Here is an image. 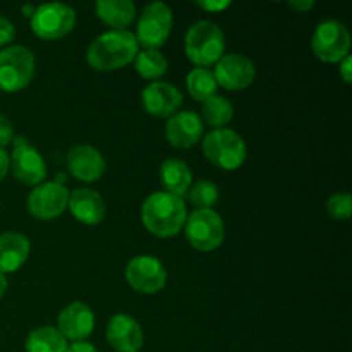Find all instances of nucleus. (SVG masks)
Returning a JSON list of instances; mask_svg holds the SVG:
<instances>
[{
	"instance_id": "nucleus-3",
	"label": "nucleus",
	"mask_w": 352,
	"mask_h": 352,
	"mask_svg": "<svg viewBox=\"0 0 352 352\" xmlns=\"http://www.w3.org/2000/svg\"><path fill=\"white\" fill-rule=\"evenodd\" d=\"M184 50L196 67L208 69L226 54V34L213 21H196L186 33Z\"/></svg>"
},
{
	"instance_id": "nucleus-31",
	"label": "nucleus",
	"mask_w": 352,
	"mask_h": 352,
	"mask_svg": "<svg viewBox=\"0 0 352 352\" xmlns=\"http://www.w3.org/2000/svg\"><path fill=\"white\" fill-rule=\"evenodd\" d=\"M339 72H340V76H342L344 82H346V85H351V81H352V58H351V55H347L346 58H342V60L339 62Z\"/></svg>"
},
{
	"instance_id": "nucleus-27",
	"label": "nucleus",
	"mask_w": 352,
	"mask_h": 352,
	"mask_svg": "<svg viewBox=\"0 0 352 352\" xmlns=\"http://www.w3.org/2000/svg\"><path fill=\"white\" fill-rule=\"evenodd\" d=\"M188 195L189 201L196 206V210H212V206H215L220 199V189L213 182L201 179L191 184Z\"/></svg>"
},
{
	"instance_id": "nucleus-24",
	"label": "nucleus",
	"mask_w": 352,
	"mask_h": 352,
	"mask_svg": "<svg viewBox=\"0 0 352 352\" xmlns=\"http://www.w3.org/2000/svg\"><path fill=\"white\" fill-rule=\"evenodd\" d=\"M186 86H188V93L192 96V100L201 103L215 96L217 89H219L215 74L212 69L206 67L191 69L186 76Z\"/></svg>"
},
{
	"instance_id": "nucleus-21",
	"label": "nucleus",
	"mask_w": 352,
	"mask_h": 352,
	"mask_svg": "<svg viewBox=\"0 0 352 352\" xmlns=\"http://www.w3.org/2000/svg\"><path fill=\"white\" fill-rule=\"evenodd\" d=\"M160 181L165 192L184 198L192 184V172L186 162L179 158H168L160 165Z\"/></svg>"
},
{
	"instance_id": "nucleus-33",
	"label": "nucleus",
	"mask_w": 352,
	"mask_h": 352,
	"mask_svg": "<svg viewBox=\"0 0 352 352\" xmlns=\"http://www.w3.org/2000/svg\"><path fill=\"white\" fill-rule=\"evenodd\" d=\"M196 6L205 10H210V12H220V10L230 7V2L229 0H223V2H210L208 0V2H196Z\"/></svg>"
},
{
	"instance_id": "nucleus-16",
	"label": "nucleus",
	"mask_w": 352,
	"mask_h": 352,
	"mask_svg": "<svg viewBox=\"0 0 352 352\" xmlns=\"http://www.w3.org/2000/svg\"><path fill=\"white\" fill-rule=\"evenodd\" d=\"M67 168L76 179L82 182H96L107 170L105 157L91 144H76L69 150Z\"/></svg>"
},
{
	"instance_id": "nucleus-18",
	"label": "nucleus",
	"mask_w": 352,
	"mask_h": 352,
	"mask_svg": "<svg viewBox=\"0 0 352 352\" xmlns=\"http://www.w3.org/2000/svg\"><path fill=\"white\" fill-rule=\"evenodd\" d=\"M201 116L192 110H181L168 117L165 124V138L175 148H191L199 143L203 136Z\"/></svg>"
},
{
	"instance_id": "nucleus-7",
	"label": "nucleus",
	"mask_w": 352,
	"mask_h": 352,
	"mask_svg": "<svg viewBox=\"0 0 352 352\" xmlns=\"http://www.w3.org/2000/svg\"><path fill=\"white\" fill-rule=\"evenodd\" d=\"M30 23L31 31L41 40H58L74 30L76 10L67 3H41L31 16Z\"/></svg>"
},
{
	"instance_id": "nucleus-4",
	"label": "nucleus",
	"mask_w": 352,
	"mask_h": 352,
	"mask_svg": "<svg viewBox=\"0 0 352 352\" xmlns=\"http://www.w3.org/2000/svg\"><path fill=\"white\" fill-rule=\"evenodd\" d=\"M203 153L222 170H237L246 162L248 146L243 136L229 127L213 129L203 138Z\"/></svg>"
},
{
	"instance_id": "nucleus-32",
	"label": "nucleus",
	"mask_w": 352,
	"mask_h": 352,
	"mask_svg": "<svg viewBox=\"0 0 352 352\" xmlns=\"http://www.w3.org/2000/svg\"><path fill=\"white\" fill-rule=\"evenodd\" d=\"M65 352H98L96 347L93 346L91 342L88 340H78V342H71L67 344V349Z\"/></svg>"
},
{
	"instance_id": "nucleus-34",
	"label": "nucleus",
	"mask_w": 352,
	"mask_h": 352,
	"mask_svg": "<svg viewBox=\"0 0 352 352\" xmlns=\"http://www.w3.org/2000/svg\"><path fill=\"white\" fill-rule=\"evenodd\" d=\"M289 7L298 12H306V10H311L315 7V0H291Z\"/></svg>"
},
{
	"instance_id": "nucleus-11",
	"label": "nucleus",
	"mask_w": 352,
	"mask_h": 352,
	"mask_svg": "<svg viewBox=\"0 0 352 352\" xmlns=\"http://www.w3.org/2000/svg\"><path fill=\"white\" fill-rule=\"evenodd\" d=\"M69 191L60 182H41L28 196V210L38 220H54L67 210Z\"/></svg>"
},
{
	"instance_id": "nucleus-29",
	"label": "nucleus",
	"mask_w": 352,
	"mask_h": 352,
	"mask_svg": "<svg viewBox=\"0 0 352 352\" xmlns=\"http://www.w3.org/2000/svg\"><path fill=\"white\" fill-rule=\"evenodd\" d=\"M14 38H16V28H14L12 21L0 16V47H10Z\"/></svg>"
},
{
	"instance_id": "nucleus-19",
	"label": "nucleus",
	"mask_w": 352,
	"mask_h": 352,
	"mask_svg": "<svg viewBox=\"0 0 352 352\" xmlns=\"http://www.w3.org/2000/svg\"><path fill=\"white\" fill-rule=\"evenodd\" d=\"M67 208L71 210L72 217L85 226H98L107 213L102 195L88 188L71 191Z\"/></svg>"
},
{
	"instance_id": "nucleus-10",
	"label": "nucleus",
	"mask_w": 352,
	"mask_h": 352,
	"mask_svg": "<svg viewBox=\"0 0 352 352\" xmlns=\"http://www.w3.org/2000/svg\"><path fill=\"white\" fill-rule=\"evenodd\" d=\"M126 280L141 294H157L167 284V268L157 256L138 254L126 267Z\"/></svg>"
},
{
	"instance_id": "nucleus-20",
	"label": "nucleus",
	"mask_w": 352,
	"mask_h": 352,
	"mask_svg": "<svg viewBox=\"0 0 352 352\" xmlns=\"http://www.w3.org/2000/svg\"><path fill=\"white\" fill-rule=\"evenodd\" d=\"M31 244L24 234L9 232L0 234V274L7 275L17 272L30 256Z\"/></svg>"
},
{
	"instance_id": "nucleus-26",
	"label": "nucleus",
	"mask_w": 352,
	"mask_h": 352,
	"mask_svg": "<svg viewBox=\"0 0 352 352\" xmlns=\"http://www.w3.org/2000/svg\"><path fill=\"white\" fill-rule=\"evenodd\" d=\"M201 116V120H205L213 129H222L234 119V105L226 96L215 95L203 102Z\"/></svg>"
},
{
	"instance_id": "nucleus-30",
	"label": "nucleus",
	"mask_w": 352,
	"mask_h": 352,
	"mask_svg": "<svg viewBox=\"0 0 352 352\" xmlns=\"http://www.w3.org/2000/svg\"><path fill=\"white\" fill-rule=\"evenodd\" d=\"M14 140V127L12 122L6 116L0 113V148H6L7 144L12 143Z\"/></svg>"
},
{
	"instance_id": "nucleus-9",
	"label": "nucleus",
	"mask_w": 352,
	"mask_h": 352,
	"mask_svg": "<svg viewBox=\"0 0 352 352\" xmlns=\"http://www.w3.org/2000/svg\"><path fill=\"white\" fill-rule=\"evenodd\" d=\"M311 48L316 57L329 64L346 58L351 50V33L344 23L325 19L316 26L311 36Z\"/></svg>"
},
{
	"instance_id": "nucleus-2",
	"label": "nucleus",
	"mask_w": 352,
	"mask_h": 352,
	"mask_svg": "<svg viewBox=\"0 0 352 352\" xmlns=\"http://www.w3.org/2000/svg\"><path fill=\"white\" fill-rule=\"evenodd\" d=\"M188 210L184 199L165 191L151 192L141 206V222L153 236L167 239L184 229Z\"/></svg>"
},
{
	"instance_id": "nucleus-12",
	"label": "nucleus",
	"mask_w": 352,
	"mask_h": 352,
	"mask_svg": "<svg viewBox=\"0 0 352 352\" xmlns=\"http://www.w3.org/2000/svg\"><path fill=\"white\" fill-rule=\"evenodd\" d=\"M217 82L222 88L230 91H239L251 86L256 79V65L250 57L243 54H223L222 58L215 64Z\"/></svg>"
},
{
	"instance_id": "nucleus-35",
	"label": "nucleus",
	"mask_w": 352,
	"mask_h": 352,
	"mask_svg": "<svg viewBox=\"0 0 352 352\" xmlns=\"http://www.w3.org/2000/svg\"><path fill=\"white\" fill-rule=\"evenodd\" d=\"M7 172H9V155L3 148H0V182L6 179Z\"/></svg>"
},
{
	"instance_id": "nucleus-15",
	"label": "nucleus",
	"mask_w": 352,
	"mask_h": 352,
	"mask_svg": "<svg viewBox=\"0 0 352 352\" xmlns=\"http://www.w3.org/2000/svg\"><path fill=\"white\" fill-rule=\"evenodd\" d=\"M184 96L174 85L153 81L141 91L143 109L153 117H172L182 107Z\"/></svg>"
},
{
	"instance_id": "nucleus-14",
	"label": "nucleus",
	"mask_w": 352,
	"mask_h": 352,
	"mask_svg": "<svg viewBox=\"0 0 352 352\" xmlns=\"http://www.w3.org/2000/svg\"><path fill=\"white\" fill-rule=\"evenodd\" d=\"M107 340L116 352H140L144 344V332L138 320L127 313H116L107 323Z\"/></svg>"
},
{
	"instance_id": "nucleus-25",
	"label": "nucleus",
	"mask_w": 352,
	"mask_h": 352,
	"mask_svg": "<svg viewBox=\"0 0 352 352\" xmlns=\"http://www.w3.org/2000/svg\"><path fill=\"white\" fill-rule=\"evenodd\" d=\"M134 67L143 79L158 81L167 72L168 62L160 50L143 48L138 52L136 58H134Z\"/></svg>"
},
{
	"instance_id": "nucleus-37",
	"label": "nucleus",
	"mask_w": 352,
	"mask_h": 352,
	"mask_svg": "<svg viewBox=\"0 0 352 352\" xmlns=\"http://www.w3.org/2000/svg\"><path fill=\"white\" fill-rule=\"evenodd\" d=\"M24 12V16H28L31 19V16L34 14V10H36V7L34 6H23V9H21Z\"/></svg>"
},
{
	"instance_id": "nucleus-8",
	"label": "nucleus",
	"mask_w": 352,
	"mask_h": 352,
	"mask_svg": "<svg viewBox=\"0 0 352 352\" xmlns=\"http://www.w3.org/2000/svg\"><path fill=\"white\" fill-rule=\"evenodd\" d=\"M172 26H174V14L170 7L164 2H151L141 12L134 36L144 48L158 50L170 36Z\"/></svg>"
},
{
	"instance_id": "nucleus-1",
	"label": "nucleus",
	"mask_w": 352,
	"mask_h": 352,
	"mask_svg": "<svg viewBox=\"0 0 352 352\" xmlns=\"http://www.w3.org/2000/svg\"><path fill=\"white\" fill-rule=\"evenodd\" d=\"M140 43L127 30H110L98 34L86 50V62L95 71H117L134 62Z\"/></svg>"
},
{
	"instance_id": "nucleus-22",
	"label": "nucleus",
	"mask_w": 352,
	"mask_h": 352,
	"mask_svg": "<svg viewBox=\"0 0 352 352\" xmlns=\"http://www.w3.org/2000/svg\"><path fill=\"white\" fill-rule=\"evenodd\" d=\"M95 9L96 16L113 30H124L136 17V6L131 0H100Z\"/></svg>"
},
{
	"instance_id": "nucleus-5",
	"label": "nucleus",
	"mask_w": 352,
	"mask_h": 352,
	"mask_svg": "<svg viewBox=\"0 0 352 352\" xmlns=\"http://www.w3.org/2000/svg\"><path fill=\"white\" fill-rule=\"evenodd\" d=\"M184 234L196 251L210 253L222 246L226 239V223L215 210H195L186 219Z\"/></svg>"
},
{
	"instance_id": "nucleus-6",
	"label": "nucleus",
	"mask_w": 352,
	"mask_h": 352,
	"mask_svg": "<svg viewBox=\"0 0 352 352\" xmlns=\"http://www.w3.org/2000/svg\"><path fill=\"white\" fill-rule=\"evenodd\" d=\"M34 76V57L30 48L10 45L0 52V89L16 93L28 88Z\"/></svg>"
},
{
	"instance_id": "nucleus-28",
	"label": "nucleus",
	"mask_w": 352,
	"mask_h": 352,
	"mask_svg": "<svg viewBox=\"0 0 352 352\" xmlns=\"http://www.w3.org/2000/svg\"><path fill=\"white\" fill-rule=\"evenodd\" d=\"M327 212L336 220H349L352 215V198L349 192H337L327 201Z\"/></svg>"
},
{
	"instance_id": "nucleus-23",
	"label": "nucleus",
	"mask_w": 352,
	"mask_h": 352,
	"mask_svg": "<svg viewBox=\"0 0 352 352\" xmlns=\"http://www.w3.org/2000/svg\"><path fill=\"white\" fill-rule=\"evenodd\" d=\"M67 344V340L60 336L55 327L43 325L31 330L24 349L26 352H65Z\"/></svg>"
},
{
	"instance_id": "nucleus-17",
	"label": "nucleus",
	"mask_w": 352,
	"mask_h": 352,
	"mask_svg": "<svg viewBox=\"0 0 352 352\" xmlns=\"http://www.w3.org/2000/svg\"><path fill=\"white\" fill-rule=\"evenodd\" d=\"M9 168L17 181L26 186H33V188L45 182V177H47L45 158L30 143L14 148L12 155L9 157Z\"/></svg>"
},
{
	"instance_id": "nucleus-36",
	"label": "nucleus",
	"mask_w": 352,
	"mask_h": 352,
	"mask_svg": "<svg viewBox=\"0 0 352 352\" xmlns=\"http://www.w3.org/2000/svg\"><path fill=\"white\" fill-rule=\"evenodd\" d=\"M7 287H9V282H7V277L3 274H0V299L6 296Z\"/></svg>"
},
{
	"instance_id": "nucleus-13",
	"label": "nucleus",
	"mask_w": 352,
	"mask_h": 352,
	"mask_svg": "<svg viewBox=\"0 0 352 352\" xmlns=\"http://www.w3.org/2000/svg\"><path fill=\"white\" fill-rule=\"evenodd\" d=\"M55 329L60 332L65 340L78 342V340H86L95 330V313L86 302L74 301L69 302L57 318V327Z\"/></svg>"
}]
</instances>
